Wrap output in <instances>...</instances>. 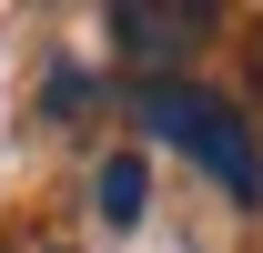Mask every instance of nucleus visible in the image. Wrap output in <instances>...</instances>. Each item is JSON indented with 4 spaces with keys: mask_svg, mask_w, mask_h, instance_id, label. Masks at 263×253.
Instances as JSON below:
<instances>
[{
    "mask_svg": "<svg viewBox=\"0 0 263 253\" xmlns=\"http://www.w3.org/2000/svg\"><path fill=\"white\" fill-rule=\"evenodd\" d=\"M0 253H71V243H0Z\"/></svg>",
    "mask_w": 263,
    "mask_h": 253,
    "instance_id": "20e7f679",
    "label": "nucleus"
},
{
    "mask_svg": "<svg viewBox=\"0 0 263 253\" xmlns=\"http://www.w3.org/2000/svg\"><path fill=\"white\" fill-rule=\"evenodd\" d=\"M142 203H152V172H142V152H111L91 172V213L111 223V233H132V223H142Z\"/></svg>",
    "mask_w": 263,
    "mask_h": 253,
    "instance_id": "7ed1b4c3",
    "label": "nucleus"
},
{
    "mask_svg": "<svg viewBox=\"0 0 263 253\" xmlns=\"http://www.w3.org/2000/svg\"><path fill=\"white\" fill-rule=\"evenodd\" d=\"M202 31H213V10H193V0H111V41L142 71H172Z\"/></svg>",
    "mask_w": 263,
    "mask_h": 253,
    "instance_id": "f03ea898",
    "label": "nucleus"
},
{
    "mask_svg": "<svg viewBox=\"0 0 263 253\" xmlns=\"http://www.w3.org/2000/svg\"><path fill=\"white\" fill-rule=\"evenodd\" d=\"M142 122L162 132L172 152H193L223 192H253V183H263V162H253V122H243L223 92H193V81H142Z\"/></svg>",
    "mask_w": 263,
    "mask_h": 253,
    "instance_id": "f257e3e1",
    "label": "nucleus"
}]
</instances>
